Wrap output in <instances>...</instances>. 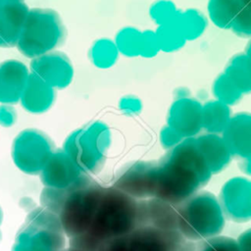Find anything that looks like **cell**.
Wrapping results in <instances>:
<instances>
[{
  "instance_id": "obj_1",
  "label": "cell",
  "mask_w": 251,
  "mask_h": 251,
  "mask_svg": "<svg viewBox=\"0 0 251 251\" xmlns=\"http://www.w3.org/2000/svg\"><path fill=\"white\" fill-rule=\"evenodd\" d=\"M212 176L195 137L184 138L158 162L155 197L178 206L206 185Z\"/></svg>"
},
{
  "instance_id": "obj_2",
  "label": "cell",
  "mask_w": 251,
  "mask_h": 251,
  "mask_svg": "<svg viewBox=\"0 0 251 251\" xmlns=\"http://www.w3.org/2000/svg\"><path fill=\"white\" fill-rule=\"evenodd\" d=\"M139 226V200L120 191L104 188L92 223L86 232L70 238V247L83 251H104L113 239Z\"/></svg>"
},
{
  "instance_id": "obj_3",
  "label": "cell",
  "mask_w": 251,
  "mask_h": 251,
  "mask_svg": "<svg viewBox=\"0 0 251 251\" xmlns=\"http://www.w3.org/2000/svg\"><path fill=\"white\" fill-rule=\"evenodd\" d=\"M226 220L219 198L210 191H198L177 206V229L185 240L220 235Z\"/></svg>"
},
{
  "instance_id": "obj_4",
  "label": "cell",
  "mask_w": 251,
  "mask_h": 251,
  "mask_svg": "<svg viewBox=\"0 0 251 251\" xmlns=\"http://www.w3.org/2000/svg\"><path fill=\"white\" fill-rule=\"evenodd\" d=\"M67 38V28L53 9H29L24 24L17 48L25 57L33 59L56 50Z\"/></svg>"
},
{
  "instance_id": "obj_5",
  "label": "cell",
  "mask_w": 251,
  "mask_h": 251,
  "mask_svg": "<svg viewBox=\"0 0 251 251\" xmlns=\"http://www.w3.org/2000/svg\"><path fill=\"white\" fill-rule=\"evenodd\" d=\"M103 191L102 186L84 175L71 186L70 193L59 213L63 230L69 238L87 231Z\"/></svg>"
},
{
  "instance_id": "obj_6",
  "label": "cell",
  "mask_w": 251,
  "mask_h": 251,
  "mask_svg": "<svg viewBox=\"0 0 251 251\" xmlns=\"http://www.w3.org/2000/svg\"><path fill=\"white\" fill-rule=\"evenodd\" d=\"M110 137L108 126L101 122H94L73 131L67 137L63 150L82 173H96L105 161Z\"/></svg>"
},
{
  "instance_id": "obj_7",
  "label": "cell",
  "mask_w": 251,
  "mask_h": 251,
  "mask_svg": "<svg viewBox=\"0 0 251 251\" xmlns=\"http://www.w3.org/2000/svg\"><path fill=\"white\" fill-rule=\"evenodd\" d=\"M64 234L59 216L41 207L28 215L12 251H63Z\"/></svg>"
},
{
  "instance_id": "obj_8",
  "label": "cell",
  "mask_w": 251,
  "mask_h": 251,
  "mask_svg": "<svg viewBox=\"0 0 251 251\" xmlns=\"http://www.w3.org/2000/svg\"><path fill=\"white\" fill-rule=\"evenodd\" d=\"M48 136L37 129H25L15 138L12 156L16 166L29 175L40 174L53 154Z\"/></svg>"
},
{
  "instance_id": "obj_9",
  "label": "cell",
  "mask_w": 251,
  "mask_h": 251,
  "mask_svg": "<svg viewBox=\"0 0 251 251\" xmlns=\"http://www.w3.org/2000/svg\"><path fill=\"white\" fill-rule=\"evenodd\" d=\"M158 163L136 161L121 168L114 187L137 200L155 197L157 189Z\"/></svg>"
},
{
  "instance_id": "obj_10",
  "label": "cell",
  "mask_w": 251,
  "mask_h": 251,
  "mask_svg": "<svg viewBox=\"0 0 251 251\" xmlns=\"http://www.w3.org/2000/svg\"><path fill=\"white\" fill-rule=\"evenodd\" d=\"M219 201L226 218L234 223L251 221V178L236 176L224 182Z\"/></svg>"
},
{
  "instance_id": "obj_11",
  "label": "cell",
  "mask_w": 251,
  "mask_h": 251,
  "mask_svg": "<svg viewBox=\"0 0 251 251\" xmlns=\"http://www.w3.org/2000/svg\"><path fill=\"white\" fill-rule=\"evenodd\" d=\"M184 241L178 230L142 226L124 236V251H178Z\"/></svg>"
},
{
  "instance_id": "obj_12",
  "label": "cell",
  "mask_w": 251,
  "mask_h": 251,
  "mask_svg": "<svg viewBox=\"0 0 251 251\" xmlns=\"http://www.w3.org/2000/svg\"><path fill=\"white\" fill-rule=\"evenodd\" d=\"M29 71L56 90L68 87L74 78V67L70 58L57 50L31 59Z\"/></svg>"
},
{
  "instance_id": "obj_13",
  "label": "cell",
  "mask_w": 251,
  "mask_h": 251,
  "mask_svg": "<svg viewBox=\"0 0 251 251\" xmlns=\"http://www.w3.org/2000/svg\"><path fill=\"white\" fill-rule=\"evenodd\" d=\"M202 107L199 100L190 96L175 98L168 110L167 125L184 138L196 137L203 129Z\"/></svg>"
},
{
  "instance_id": "obj_14",
  "label": "cell",
  "mask_w": 251,
  "mask_h": 251,
  "mask_svg": "<svg viewBox=\"0 0 251 251\" xmlns=\"http://www.w3.org/2000/svg\"><path fill=\"white\" fill-rule=\"evenodd\" d=\"M81 170L64 151L54 152L40 173L45 187L66 189L74 185L82 176Z\"/></svg>"
},
{
  "instance_id": "obj_15",
  "label": "cell",
  "mask_w": 251,
  "mask_h": 251,
  "mask_svg": "<svg viewBox=\"0 0 251 251\" xmlns=\"http://www.w3.org/2000/svg\"><path fill=\"white\" fill-rule=\"evenodd\" d=\"M29 75V69L20 60L0 62V103L13 105L20 102Z\"/></svg>"
},
{
  "instance_id": "obj_16",
  "label": "cell",
  "mask_w": 251,
  "mask_h": 251,
  "mask_svg": "<svg viewBox=\"0 0 251 251\" xmlns=\"http://www.w3.org/2000/svg\"><path fill=\"white\" fill-rule=\"evenodd\" d=\"M177 229V206L157 197L139 200V226Z\"/></svg>"
},
{
  "instance_id": "obj_17",
  "label": "cell",
  "mask_w": 251,
  "mask_h": 251,
  "mask_svg": "<svg viewBox=\"0 0 251 251\" xmlns=\"http://www.w3.org/2000/svg\"><path fill=\"white\" fill-rule=\"evenodd\" d=\"M222 135L233 157L244 159L251 156V113L232 115Z\"/></svg>"
},
{
  "instance_id": "obj_18",
  "label": "cell",
  "mask_w": 251,
  "mask_h": 251,
  "mask_svg": "<svg viewBox=\"0 0 251 251\" xmlns=\"http://www.w3.org/2000/svg\"><path fill=\"white\" fill-rule=\"evenodd\" d=\"M28 11L25 2L0 7V47L17 46Z\"/></svg>"
},
{
  "instance_id": "obj_19",
  "label": "cell",
  "mask_w": 251,
  "mask_h": 251,
  "mask_svg": "<svg viewBox=\"0 0 251 251\" xmlns=\"http://www.w3.org/2000/svg\"><path fill=\"white\" fill-rule=\"evenodd\" d=\"M195 141L213 175L228 167L233 156L222 134L205 132L197 135Z\"/></svg>"
},
{
  "instance_id": "obj_20",
  "label": "cell",
  "mask_w": 251,
  "mask_h": 251,
  "mask_svg": "<svg viewBox=\"0 0 251 251\" xmlns=\"http://www.w3.org/2000/svg\"><path fill=\"white\" fill-rule=\"evenodd\" d=\"M55 98L56 89L30 73L20 102L25 111L41 114L52 107Z\"/></svg>"
},
{
  "instance_id": "obj_21",
  "label": "cell",
  "mask_w": 251,
  "mask_h": 251,
  "mask_svg": "<svg viewBox=\"0 0 251 251\" xmlns=\"http://www.w3.org/2000/svg\"><path fill=\"white\" fill-rule=\"evenodd\" d=\"M232 117L230 106L217 100H209L202 107V128L205 132L222 134Z\"/></svg>"
},
{
  "instance_id": "obj_22",
  "label": "cell",
  "mask_w": 251,
  "mask_h": 251,
  "mask_svg": "<svg viewBox=\"0 0 251 251\" xmlns=\"http://www.w3.org/2000/svg\"><path fill=\"white\" fill-rule=\"evenodd\" d=\"M224 73L242 94L251 93V60L245 53L233 55Z\"/></svg>"
},
{
  "instance_id": "obj_23",
  "label": "cell",
  "mask_w": 251,
  "mask_h": 251,
  "mask_svg": "<svg viewBox=\"0 0 251 251\" xmlns=\"http://www.w3.org/2000/svg\"><path fill=\"white\" fill-rule=\"evenodd\" d=\"M243 6L242 0H209L207 10L210 20L216 26L227 29Z\"/></svg>"
},
{
  "instance_id": "obj_24",
  "label": "cell",
  "mask_w": 251,
  "mask_h": 251,
  "mask_svg": "<svg viewBox=\"0 0 251 251\" xmlns=\"http://www.w3.org/2000/svg\"><path fill=\"white\" fill-rule=\"evenodd\" d=\"M174 24L186 41H192L204 33L208 25V21L199 10L190 8L184 11H178Z\"/></svg>"
},
{
  "instance_id": "obj_25",
  "label": "cell",
  "mask_w": 251,
  "mask_h": 251,
  "mask_svg": "<svg viewBox=\"0 0 251 251\" xmlns=\"http://www.w3.org/2000/svg\"><path fill=\"white\" fill-rule=\"evenodd\" d=\"M119 55L120 52L115 41L108 37L94 40L88 51V57L92 65L101 70L112 68L117 63Z\"/></svg>"
},
{
  "instance_id": "obj_26",
  "label": "cell",
  "mask_w": 251,
  "mask_h": 251,
  "mask_svg": "<svg viewBox=\"0 0 251 251\" xmlns=\"http://www.w3.org/2000/svg\"><path fill=\"white\" fill-rule=\"evenodd\" d=\"M142 31L134 26H124L118 30L115 43L121 55L128 58L139 56Z\"/></svg>"
},
{
  "instance_id": "obj_27",
  "label": "cell",
  "mask_w": 251,
  "mask_h": 251,
  "mask_svg": "<svg viewBox=\"0 0 251 251\" xmlns=\"http://www.w3.org/2000/svg\"><path fill=\"white\" fill-rule=\"evenodd\" d=\"M155 32L161 51L166 53L176 52L181 49L186 42L185 38L174 22L158 25Z\"/></svg>"
},
{
  "instance_id": "obj_28",
  "label": "cell",
  "mask_w": 251,
  "mask_h": 251,
  "mask_svg": "<svg viewBox=\"0 0 251 251\" xmlns=\"http://www.w3.org/2000/svg\"><path fill=\"white\" fill-rule=\"evenodd\" d=\"M212 92L215 99L228 106L235 105L241 100L243 96V94L237 89V87L232 83V81L225 73L220 74L215 78L212 85Z\"/></svg>"
},
{
  "instance_id": "obj_29",
  "label": "cell",
  "mask_w": 251,
  "mask_h": 251,
  "mask_svg": "<svg viewBox=\"0 0 251 251\" xmlns=\"http://www.w3.org/2000/svg\"><path fill=\"white\" fill-rule=\"evenodd\" d=\"M178 11L171 0H156L149 8V16L156 25H162L174 22Z\"/></svg>"
},
{
  "instance_id": "obj_30",
  "label": "cell",
  "mask_w": 251,
  "mask_h": 251,
  "mask_svg": "<svg viewBox=\"0 0 251 251\" xmlns=\"http://www.w3.org/2000/svg\"><path fill=\"white\" fill-rule=\"evenodd\" d=\"M196 251H240V249L236 239L220 234L196 241Z\"/></svg>"
},
{
  "instance_id": "obj_31",
  "label": "cell",
  "mask_w": 251,
  "mask_h": 251,
  "mask_svg": "<svg viewBox=\"0 0 251 251\" xmlns=\"http://www.w3.org/2000/svg\"><path fill=\"white\" fill-rule=\"evenodd\" d=\"M70 189L71 187L66 189L45 187L40 195V202L42 207L59 216V213L67 199V196L70 193Z\"/></svg>"
},
{
  "instance_id": "obj_32",
  "label": "cell",
  "mask_w": 251,
  "mask_h": 251,
  "mask_svg": "<svg viewBox=\"0 0 251 251\" xmlns=\"http://www.w3.org/2000/svg\"><path fill=\"white\" fill-rule=\"evenodd\" d=\"M230 29L239 37H251V4H245L233 20Z\"/></svg>"
},
{
  "instance_id": "obj_33",
  "label": "cell",
  "mask_w": 251,
  "mask_h": 251,
  "mask_svg": "<svg viewBox=\"0 0 251 251\" xmlns=\"http://www.w3.org/2000/svg\"><path fill=\"white\" fill-rule=\"evenodd\" d=\"M160 51L161 49L156 36V32L151 29L143 30L141 33L139 56L143 58H153Z\"/></svg>"
},
{
  "instance_id": "obj_34",
  "label": "cell",
  "mask_w": 251,
  "mask_h": 251,
  "mask_svg": "<svg viewBox=\"0 0 251 251\" xmlns=\"http://www.w3.org/2000/svg\"><path fill=\"white\" fill-rule=\"evenodd\" d=\"M159 137H160V143L162 147L168 151L175 148L184 139L182 135H180L177 131H176L174 128H172L168 125L162 127Z\"/></svg>"
},
{
  "instance_id": "obj_35",
  "label": "cell",
  "mask_w": 251,
  "mask_h": 251,
  "mask_svg": "<svg viewBox=\"0 0 251 251\" xmlns=\"http://www.w3.org/2000/svg\"><path fill=\"white\" fill-rule=\"evenodd\" d=\"M119 108L126 115H138L142 110V102L137 96L128 94L120 99Z\"/></svg>"
},
{
  "instance_id": "obj_36",
  "label": "cell",
  "mask_w": 251,
  "mask_h": 251,
  "mask_svg": "<svg viewBox=\"0 0 251 251\" xmlns=\"http://www.w3.org/2000/svg\"><path fill=\"white\" fill-rule=\"evenodd\" d=\"M17 113L14 107L10 104L0 105V125L3 126H10L15 124Z\"/></svg>"
},
{
  "instance_id": "obj_37",
  "label": "cell",
  "mask_w": 251,
  "mask_h": 251,
  "mask_svg": "<svg viewBox=\"0 0 251 251\" xmlns=\"http://www.w3.org/2000/svg\"><path fill=\"white\" fill-rule=\"evenodd\" d=\"M236 241L240 251H251V227L242 231Z\"/></svg>"
},
{
  "instance_id": "obj_38",
  "label": "cell",
  "mask_w": 251,
  "mask_h": 251,
  "mask_svg": "<svg viewBox=\"0 0 251 251\" xmlns=\"http://www.w3.org/2000/svg\"><path fill=\"white\" fill-rule=\"evenodd\" d=\"M239 167L246 176H251V156L244 159H240Z\"/></svg>"
},
{
  "instance_id": "obj_39",
  "label": "cell",
  "mask_w": 251,
  "mask_h": 251,
  "mask_svg": "<svg viewBox=\"0 0 251 251\" xmlns=\"http://www.w3.org/2000/svg\"><path fill=\"white\" fill-rule=\"evenodd\" d=\"M20 2H25V0H0V7L9 5V4H14V3H20Z\"/></svg>"
},
{
  "instance_id": "obj_40",
  "label": "cell",
  "mask_w": 251,
  "mask_h": 251,
  "mask_svg": "<svg viewBox=\"0 0 251 251\" xmlns=\"http://www.w3.org/2000/svg\"><path fill=\"white\" fill-rule=\"evenodd\" d=\"M251 60V39L248 41V43L246 44V47H245V52H244Z\"/></svg>"
},
{
  "instance_id": "obj_41",
  "label": "cell",
  "mask_w": 251,
  "mask_h": 251,
  "mask_svg": "<svg viewBox=\"0 0 251 251\" xmlns=\"http://www.w3.org/2000/svg\"><path fill=\"white\" fill-rule=\"evenodd\" d=\"M64 251H83V250H79V249H75V248L69 247L68 249H64Z\"/></svg>"
},
{
  "instance_id": "obj_42",
  "label": "cell",
  "mask_w": 251,
  "mask_h": 251,
  "mask_svg": "<svg viewBox=\"0 0 251 251\" xmlns=\"http://www.w3.org/2000/svg\"><path fill=\"white\" fill-rule=\"evenodd\" d=\"M242 2L245 4H251V0H242Z\"/></svg>"
},
{
  "instance_id": "obj_43",
  "label": "cell",
  "mask_w": 251,
  "mask_h": 251,
  "mask_svg": "<svg viewBox=\"0 0 251 251\" xmlns=\"http://www.w3.org/2000/svg\"><path fill=\"white\" fill-rule=\"evenodd\" d=\"M1 219H2V213H1V210H0V222H1Z\"/></svg>"
},
{
  "instance_id": "obj_44",
  "label": "cell",
  "mask_w": 251,
  "mask_h": 251,
  "mask_svg": "<svg viewBox=\"0 0 251 251\" xmlns=\"http://www.w3.org/2000/svg\"><path fill=\"white\" fill-rule=\"evenodd\" d=\"M63 251H64V250H63Z\"/></svg>"
}]
</instances>
